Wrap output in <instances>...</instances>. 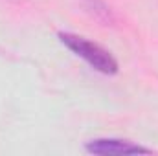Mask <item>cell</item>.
Masks as SVG:
<instances>
[{
	"label": "cell",
	"mask_w": 158,
	"mask_h": 156,
	"mask_svg": "<svg viewBox=\"0 0 158 156\" xmlns=\"http://www.w3.org/2000/svg\"><path fill=\"white\" fill-rule=\"evenodd\" d=\"M59 40L70 51H74L77 57L86 61L94 70H98V72H101L105 76H114L118 72V61L114 59V55L109 50H105L103 46L88 40L86 37H81V35H76V33H68V31H61Z\"/></svg>",
	"instance_id": "1"
},
{
	"label": "cell",
	"mask_w": 158,
	"mask_h": 156,
	"mask_svg": "<svg viewBox=\"0 0 158 156\" xmlns=\"http://www.w3.org/2000/svg\"><path fill=\"white\" fill-rule=\"evenodd\" d=\"M85 149L90 154H103V156H129V154H149L151 149L138 145L129 140H118V138H98L85 145Z\"/></svg>",
	"instance_id": "2"
}]
</instances>
